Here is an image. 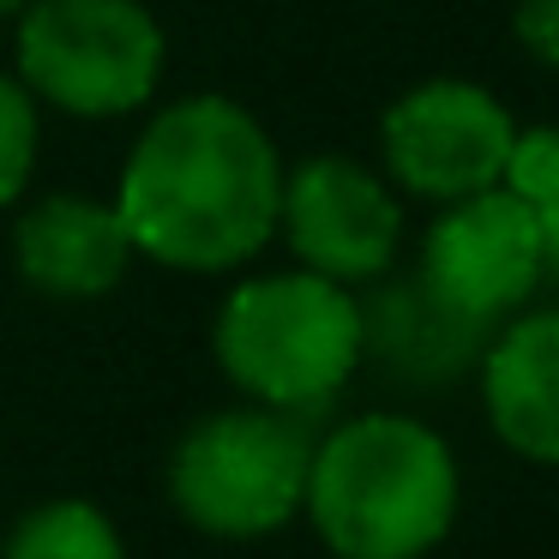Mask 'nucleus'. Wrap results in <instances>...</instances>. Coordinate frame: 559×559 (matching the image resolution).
Returning a JSON list of instances; mask_svg holds the SVG:
<instances>
[{"label": "nucleus", "mask_w": 559, "mask_h": 559, "mask_svg": "<svg viewBox=\"0 0 559 559\" xmlns=\"http://www.w3.org/2000/svg\"><path fill=\"white\" fill-rule=\"evenodd\" d=\"M211 355L247 403L289 415L325 409L367 361L361 301L349 295V283H331L301 265L247 277L223 295Z\"/></svg>", "instance_id": "nucleus-3"}, {"label": "nucleus", "mask_w": 559, "mask_h": 559, "mask_svg": "<svg viewBox=\"0 0 559 559\" xmlns=\"http://www.w3.org/2000/svg\"><path fill=\"white\" fill-rule=\"evenodd\" d=\"M0 559H127V542L91 499H43L13 523Z\"/></svg>", "instance_id": "nucleus-12"}, {"label": "nucleus", "mask_w": 559, "mask_h": 559, "mask_svg": "<svg viewBox=\"0 0 559 559\" xmlns=\"http://www.w3.org/2000/svg\"><path fill=\"white\" fill-rule=\"evenodd\" d=\"M25 7H31V0H0V25H7V19H19Z\"/></svg>", "instance_id": "nucleus-17"}, {"label": "nucleus", "mask_w": 559, "mask_h": 559, "mask_svg": "<svg viewBox=\"0 0 559 559\" xmlns=\"http://www.w3.org/2000/svg\"><path fill=\"white\" fill-rule=\"evenodd\" d=\"M475 373L499 445L523 463L559 469V307L511 313L506 331L487 337Z\"/></svg>", "instance_id": "nucleus-10"}, {"label": "nucleus", "mask_w": 559, "mask_h": 559, "mask_svg": "<svg viewBox=\"0 0 559 559\" xmlns=\"http://www.w3.org/2000/svg\"><path fill=\"white\" fill-rule=\"evenodd\" d=\"M169 43L145 0H31L19 13L13 73L73 121L133 115L157 97Z\"/></svg>", "instance_id": "nucleus-5"}, {"label": "nucleus", "mask_w": 559, "mask_h": 559, "mask_svg": "<svg viewBox=\"0 0 559 559\" xmlns=\"http://www.w3.org/2000/svg\"><path fill=\"white\" fill-rule=\"evenodd\" d=\"M277 235L289 241L295 265L331 283H373L391 271L403 247L397 187L367 163L319 151V157L283 169Z\"/></svg>", "instance_id": "nucleus-7"}, {"label": "nucleus", "mask_w": 559, "mask_h": 559, "mask_svg": "<svg viewBox=\"0 0 559 559\" xmlns=\"http://www.w3.org/2000/svg\"><path fill=\"white\" fill-rule=\"evenodd\" d=\"M133 235H127L115 199L49 193L13 223V265L49 301H97L121 289L133 271Z\"/></svg>", "instance_id": "nucleus-9"}, {"label": "nucleus", "mask_w": 559, "mask_h": 559, "mask_svg": "<svg viewBox=\"0 0 559 559\" xmlns=\"http://www.w3.org/2000/svg\"><path fill=\"white\" fill-rule=\"evenodd\" d=\"M37 145H43L37 97L19 85V73L0 67V211H13L25 199L31 169H37Z\"/></svg>", "instance_id": "nucleus-13"}, {"label": "nucleus", "mask_w": 559, "mask_h": 559, "mask_svg": "<svg viewBox=\"0 0 559 559\" xmlns=\"http://www.w3.org/2000/svg\"><path fill=\"white\" fill-rule=\"evenodd\" d=\"M487 331L493 325L451 313L415 277L361 307V355H379V367L397 373L403 385H439V379L469 373L487 349Z\"/></svg>", "instance_id": "nucleus-11"}, {"label": "nucleus", "mask_w": 559, "mask_h": 559, "mask_svg": "<svg viewBox=\"0 0 559 559\" xmlns=\"http://www.w3.org/2000/svg\"><path fill=\"white\" fill-rule=\"evenodd\" d=\"M542 235H535V211L506 187H481L469 199L439 205L433 229L421 241V283L433 301L451 313L475 319V325H499L511 319L542 283Z\"/></svg>", "instance_id": "nucleus-8"}, {"label": "nucleus", "mask_w": 559, "mask_h": 559, "mask_svg": "<svg viewBox=\"0 0 559 559\" xmlns=\"http://www.w3.org/2000/svg\"><path fill=\"white\" fill-rule=\"evenodd\" d=\"M313 433L301 415L241 403V409L199 415L169 451V506L181 523L217 542H259L295 523L307 493Z\"/></svg>", "instance_id": "nucleus-4"}, {"label": "nucleus", "mask_w": 559, "mask_h": 559, "mask_svg": "<svg viewBox=\"0 0 559 559\" xmlns=\"http://www.w3.org/2000/svg\"><path fill=\"white\" fill-rule=\"evenodd\" d=\"M511 37L530 61L559 73V0H518L511 7Z\"/></svg>", "instance_id": "nucleus-15"}, {"label": "nucleus", "mask_w": 559, "mask_h": 559, "mask_svg": "<svg viewBox=\"0 0 559 559\" xmlns=\"http://www.w3.org/2000/svg\"><path fill=\"white\" fill-rule=\"evenodd\" d=\"M283 157L235 97H181L145 121L127 151L115 211L133 253L163 271H241L277 235Z\"/></svg>", "instance_id": "nucleus-1"}, {"label": "nucleus", "mask_w": 559, "mask_h": 559, "mask_svg": "<svg viewBox=\"0 0 559 559\" xmlns=\"http://www.w3.org/2000/svg\"><path fill=\"white\" fill-rule=\"evenodd\" d=\"M511 139H518L511 109L475 79H427L379 115L385 181L433 205L499 187Z\"/></svg>", "instance_id": "nucleus-6"}, {"label": "nucleus", "mask_w": 559, "mask_h": 559, "mask_svg": "<svg viewBox=\"0 0 559 559\" xmlns=\"http://www.w3.org/2000/svg\"><path fill=\"white\" fill-rule=\"evenodd\" d=\"M499 187L518 193L523 205H542V199L559 193V133L554 127H530V133L518 127V139H511V151H506Z\"/></svg>", "instance_id": "nucleus-14"}, {"label": "nucleus", "mask_w": 559, "mask_h": 559, "mask_svg": "<svg viewBox=\"0 0 559 559\" xmlns=\"http://www.w3.org/2000/svg\"><path fill=\"white\" fill-rule=\"evenodd\" d=\"M530 211H535V235H542V265L559 271V193L530 205Z\"/></svg>", "instance_id": "nucleus-16"}, {"label": "nucleus", "mask_w": 559, "mask_h": 559, "mask_svg": "<svg viewBox=\"0 0 559 559\" xmlns=\"http://www.w3.org/2000/svg\"><path fill=\"white\" fill-rule=\"evenodd\" d=\"M463 506L457 451L397 409H367L313 439L301 511L337 559H421Z\"/></svg>", "instance_id": "nucleus-2"}]
</instances>
